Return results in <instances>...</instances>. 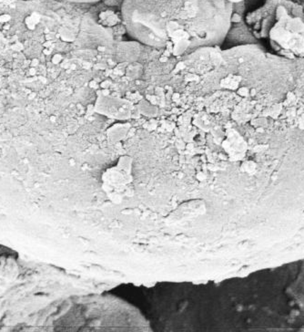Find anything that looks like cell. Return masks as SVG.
<instances>
[{"label":"cell","mask_w":304,"mask_h":332,"mask_svg":"<svg viewBox=\"0 0 304 332\" xmlns=\"http://www.w3.org/2000/svg\"><path fill=\"white\" fill-rule=\"evenodd\" d=\"M62 59H63V56L60 53H57L55 55L52 56L51 58V61L53 64H59L61 61H62Z\"/></svg>","instance_id":"cell-8"},{"label":"cell","mask_w":304,"mask_h":332,"mask_svg":"<svg viewBox=\"0 0 304 332\" xmlns=\"http://www.w3.org/2000/svg\"><path fill=\"white\" fill-rule=\"evenodd\" d=\"M120 16L135 41L185 56L222 46L234 13L231 0H123Z\"/></svg>","instance_id":"cell-1"},{"label":"cell","mask_w":304,"mask_h":332,"mask_svg":"<svg viewBox=\"0 0 304 332\" xmlns=\"http://www.w3.org/2000/svg\"><path fill=\"white\" fill-rule=\"evenodd\" d=\"M42 53L45 55V56H49L51 54V49L50 48H43L42 49Z\"/></svg>","instance_id":"cell-12"},{"label":"cell","mask_w":304,"mask_h":332,"mask_svg":"<svg viewBox=\"0 0 304 332\" xmlns=\"http://www.w3.org/2000/svg\"><path fill=\"white\" fill-rule=\"evenodd\" d=\"M42 20V15L38 11H33L30 14L27 15L24 18V25L26 28L29 31H35L38 26Z\"/></svg>","instance_id":"cell-4"},{"label":"cell","mask_w":304,"mask_h":332,"mask_svg":"<svg viewBox=\"0 0 304 332\" xmlns=\"http://www.w3.org/2000/svg\"><path fill=\"white\" fill-rule=\"evenodd\" d=\"M36 97H37V92H36V91H30V92L27 94V99H28L29 100H35V99H36Z\"/></svg>","instance_id":"cell-11"},{"label":"cell","mask_w":304,"mask_h":332,"mask_svg":"<svg viewBox=\"0 0 304 332\" xmlns=\"http://www.w3.org/2000/svg\"><path fill=\"white\" fill-rule=\"evenodd\" d=\"M2 27V29L8 31V30H10V28L12 27V26H11V24H10V23H6V24L2 25V27Z\"/></svg>","instance_id":"cell-13"},{"label":"cell","mask_w":304,"mask_h":332,"mask_svg":"<svg viewBox=\"0 0 304 332\" xmlns=\"http://www.w3.org/2000/svg\"><path fill=\"white\" fill-rule=\"evenodd\" d=\"M12 20V16L8 13H2L0 14V24L4 25L6 23H10Z\"/></svg>","instance_id":"cell-6"},{"label":"cell","mask_w":304,"mask_h":332,"mask_svg":"<svg viewBox=\"0 0 304 332\" xmlns=\"http://www.w3.org/2000/svg\"><path fill=\"white\" fill-rule=\"evenodd\" d=\"M256 38L268 39L275 53L297 60L304 59L303 7L290 0H267L244 16Z\"/></svg>","instance_id":"cell-3"},{"label":"cell","mask_w":304,"mask_h":332,"mask_svg":"<svg viewBox=\"0 0 304 332\" xmlns=\"http://www.w3.org/2000/svg\"><path fill=\"white\" fill-rule=\"evenodd\" d=\"M53 327L59 331H152L137 307L111 292L71 298Z\"/></svg>","instance_id":"cell-2"},{"label":"cell","mask_w":304,"mask_h":332,"mask_svg":"<svg viewBox=\"0 0 304 332\" xmlns=\"http://www.w3.org/2000/svg\"><path fill=\"white\" fill-rule=\"evenodd\" d=\"M27 76H30V77H34V76H36V75H37V67H29L27 68Z\"/></svg>","instance_id":"cell-10"},{"label":"cell","mask_w":304,"mask_h":332,"mask_svg":"<svg viewBox=\"0 0 304 332\" xmlns=\"http://www.w3.org/2000/svg\"><path fill=\"white\" fill-rule=\"evenodd\" d=\"M3 2H4V0H0V4H1V3H3Z\"/></svg>","instance_id":"cell-14"},{"label":"cell","mask_w":304,"mask_h":332,"mask_svg":"<svg viewBox=\"0 0 304 332\" xmlns=\"http://www.w3.org/2000/svg\"><path fill=\"white\" fill-rule=\"evenodd\" d=\"M72 2H77V3H82V4H87V5H97L100 2H102V0H69Z\"/></svg>","instance_id":"cell-7"},{"label":"cell","mask_w":304,"mask_h":332,"mask_svg":"<svg viewBox=\"0 0 304 332\" xmlns=\"http://www.w3.org/2000/svg\"><path fill=\"white\" fill-rule=\"evenodd\" d=\"M39 65H40V60L38 58H32L29 61V67H38Z\"/></svg>","instance_id":"cell-9"},{"label":"cell","mask_w":304,"mask_h":332,"mask_svg":"<svg viewBox=\"0 0 304 332\" xmlns=\"http://www.w3.org/2000/svg\"><path fill=\"white\" fill-rule=\"evenodd\" d=\"M10 49H11L13 51H15V52H21V51H23V50H24L25 46H24V43H23V42L16 40V41H15L14 43H12V44H11Z\"/></svg>","instance_id":"cell-5"}]
</instances>
